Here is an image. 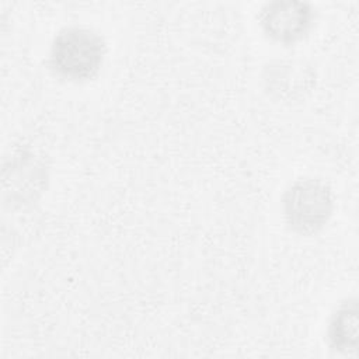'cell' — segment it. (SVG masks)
Listing matches in <instances>:
<instances>
[{
    "mask_svg": "<svg viewBox=\"0 0 359 359\" xmlns=\"http://www.w3.org/2000/svg\"><path fill=\"white\" fill-rule=\"evenodd\" d=\"M107 56L108 42L98 29L86 24H67L53 34L46 66L63 83L86 84L100 76Z\"/></svg>",
    "mask_w": 359,
    "mask_h": 359,
    "instance_id": "6da1fadb",
    "label": "cell"
},
{
    "mask_svg": "<svg viewBox=\"0 0 359 359\" xmlns=\"http://www.w3.org/2000/svg\"><path fill=\"white\" fill-rule=\"evenodd\" d=\"M285 227L299 237H314L325 230L337 210L332 185L318 175H300L292 180L279 198Z\"/></svg>",
    "mask_w": 359,
    "mask_h": 359,
    "instance_id": "7a4b0ae2",
    "label": "cell"
},
{
    "mask_svg": "<svg viewBox=\"0 0 359 359\" xmlns=\"http://www.w3.org/2000/svg\"><path fill=\"white\" fill-rule=\"evenodd\" d=\"M317 20V7L306 0H268L255 14L262 36L283 48L296 46L307 39Z\"/></svg>",
    "mask_w": 359,
    "mask_h": 359,
    "instance_id": "3957f363",
    "label": "cell"
},
{
    "mask_svg": "<svg viewBox=\"0 0 359 359\" xmlns=\"http://www.w3.org/2000/svg\"><path fill=\"white\" fill-rule=\"evenodd\" d=\"M264 91L278 102L294 104L304 100L317 84V73L303 59H273L261 72Z\"/></svg>",
    "mask_w": 359,
    "mask_h": 359,
    "instance_id": "277c9868",
    "label": "cell"
},
{
    "mask_svg": "<svg viewBox=\"0 0 359 359\" xmlns=\"http://www.w3.org/2000/svg\"><path fill=\"white\" fill-rule=\"evenodd\" d=\"M324 339L330 351L341 356H356L359 351V300L355 294L335 303L325 323Z\"/></svg>",
    "mask_w": 359,
    "mask_h": 359,
    "instance_id": "5b68a950",
    "label": "cell"
}]
</instances>
